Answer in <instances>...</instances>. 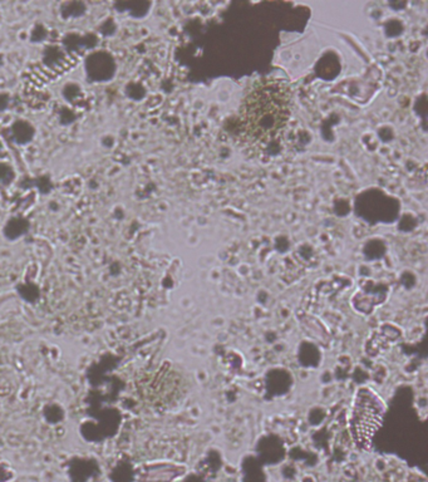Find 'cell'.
Listing matches in <instances>:
<instances>
[{
  "mask_svg": "<svg viewBox=\"0 0 428 482\" xmlns=\"http://www.w3.org/2000/svg\"><path fill=\"white\" fill-rule=\"evenodd\" d=\"M291 113V92L282 79L258 83L244 100L239 116V134L244 143L260 149L284 133Z\"/></svg>",
  "mask_w": 428,
  "mask_h": 482,
  "instance_id": "cell-1",
  "label": "cell"
},
{
  "mask_svg": "<svg viewBox=\"0 0 428 482\" xmlns=\"http://www.w3.org/2000/svg\"><path fill=\"white\" fill-rule=\"evenodd\" d=\"M383 411L384 406L381 398L368 389L361 390L357 395L353 410V425L356 426V432L366 433L364 440H368L369 442L372 435L379 426Z\"/></svg>",
  "mask_w": 428,
  "mask_h": 482,
  "instance_id": "cell-2",
  "label": "cell"
},
{
  "mask_svg": "<svg viewBox=\"0 0 428 482\" xmlns=\"http://www.w3.org/2000/svg\"><path fill=\"white\" fill-rule=\"evenodd\" d=\"M85 69L91 81L107 82L115 75L116 64L112 55L106 52H97L88 57Z\"/></svg>",
  "mask_w": 428,
  "mask_h": 482,
  "instance_id": "cell-3",
  "label": "cell"
},
{
  "mask_svg": "<svg viewBox=\"0 0 428 482\" xmlns=\"http://www.w3.org/2000/svg\"><path fill=\"white\" fill-rule=\"evenodd\" d=\"M33 134H34L33 127L27 122L19 121L13 126V136L18 143H27L33 138Z\"/></svg>",
  "mask_w": 428,
  "mask_h": 482,
  "instance_id": "cell-4",
  "label": "cell"
},
{
  "mask_svg": "<svg viewBox=\"0 0 428 482\" xmlns=\"http://www.w3.org/2000/svg\"><path fill=\"white\" fill-rule=\"evenodd\" d=\"M85 7L83 3H78V2H73V3H67L62 7V15L64 18H69V17H79L84 13Z\"/></svg>",
  "mask_w": 428,
  "mask_h": 482,
  "instance_id": "cell-5",
  "label": "cell"
},
{
  "mask_svg": "<svg viewBox=\"0 0 428 482\" xmlns=\"http://www.w3.org/2000/svg\"><path fill=\"white\" fill-rule=\"evenodd\" d=\"M13 179V170L5 165H0V182L8 184Z\"/></svg>",
  "mask_w": 428,
  "mask_h": 482,
  "instance_id": "cell-6",
  "label": "cell"
},
{
  "mask_svg": "<svg viewBox=\"0 0 428 482\" xmlns=\"http://www.w3.org/2000/svg\"><path fill=\"white\" fill-rule=\"evenodd\" d=\"M101 32L106 35L112 34V33L115 32V24H113L112 20L110 19L108 22H106L105 24H103V27H101Z\"/></svg>",
  "mask_w": 428,
  "mask_h": 482,
  "instance_id": "cell-7",
  "label": "cell"
}]
</instances>
